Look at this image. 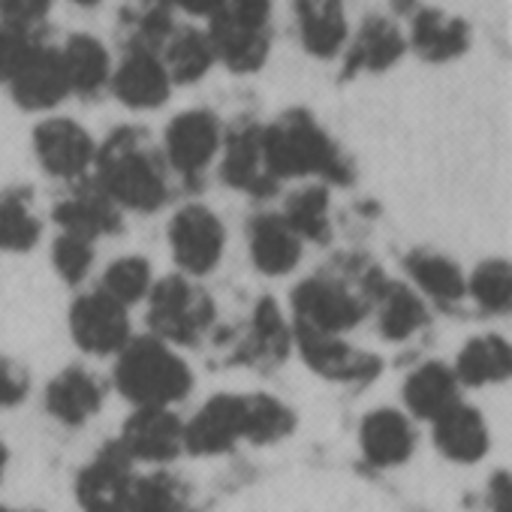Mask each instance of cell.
Wrapping results in <instances>:
<instances>
[{
	"instance_id": "cell-4",
	"label": "cell",
	"mask_w": 512,
	"mask_h": 512,
	"mask_svg": "<svg viewBox=\"0 0 512 512\" xmlns=\"http://www.w3.org/2000/svg\"><path fill=\"white\" fill-rule=\"evenodd\" d=\"M115 386L136 407H169L187 398L193 374L163 341L136 338L118 356Z\"/></svg>"
},
{
	"instance_id": "cell-42",
	"label": "cell",
	"mask_w": 512,
	"mask_h": 512,
	"mask_svg": "<svg viewBox=\"0 0 512 512\" xmlns=\"http://www.w3.org/2000/svg\"><path fill=\"white\" fill-rule=\"evenodd\" d=\"M52 0H0V22L34 31L40 22H46Z\"/></svg>"
},
{
	"instance_id": "cell-11",
	"label": "cell",
	"mask_w": 512,
	"mask_h": 512,
	"mask_svg": "<svg viewBox=\"0 0 512 512\" xmlns=\"http://www.w3.org/2000/svg\"><path fill=\"white\" fill-rule=\"evenodd\" d=\"M220 178L256 199H269L278 193V181L269 175L266 151H263V124L241 121L223 142Z\"/></svg>"
},
{
	"instance_id": "cell-34",
	"label": "cell",
	"mask_w": 512,
	"mask_h": 512,
	"mask_svg": "<svg viewBox=\"0 0 512 512\" xmlns=\"http://www.w3.org/2000/svg\"><path fill=\"white\" fill-rule=\"evenodd\" d=\"M287 226L305 241H317L326 244L332 238V220H329V190L314 184V187H302L296 193H290L284 214Z\"/></svg>"
},
{
	"instance_id": "cell-26",
	"label": "cell",
	"mask_w": 512,
	"mask_h": 512,
	"mask_svg": "<svg viewBox=\"0 0 512 512\" xmlns=\"http://www.w3.org/2000/svg\"><path fill=\"white\" fill-rule=\"evenodd\" d=\"M434 443L437 449L458 464L479 461L488 452V428L479 410L467 404H452L434 419Z\"/></svg>"
},
{
	"instance_id": "cell-7",
	"label": "cell",
	"mask_w": 512,
	"mask_h": 512,
	"mask_svg": "<svg viewBox=\"0 0 512 512\" xmlns=\"http://www.w3.org/2000/svg\"><path fill=\"white\" fill-rule=\"evenodd\" d=\"M169 244L175 253V263L187 275H208L217 269L226 232L220 217L205 205H187L172 217L169 226Z\"/></svg>"
},
{
	"instance_id": "cell-40",
	"label": "cell",
	"mask_w": 512,
	"mask_h": 512,
	"mask_svg": "<svg viewBox=\"0 0 512 512\" xmlns=\"http://www.w3.org/2000/svg\"><path fill=\"white\" fill-rule=\"evenodd\" d=\"M94 241L88 238H79V235H70L64 232L58 241H55V250H52V260H55V269L58 275L67 281V284H82L94 266Z\"/></svg>"
},
{
	"instance_id": "cell-6",
	"label": "cell",
	"mask_w": 512,
	"mask_h": 512,
	"mask_svg": "<svg viewBox=\"0 0 512 512\" xmlns=\"http://www.w3.org/2000/svg\"><path fill=\"white\" fill-rule=\"evenodd\" d=\"M220 121L208 109H190L172 118L163 136V160L172 166L181 178L199 181L202 172L211 166L214 154L220 151Z\"/></svg>"
},
{
	"instance_id": "cell-21",
	"label": "cell",
	"mask_w": 512,
	"mask_h": 512,
	"mask_svg": "<svg viewBox=\"0 0 512 512\" xmlns=\"http://www.w3.org/2000/svg\"><path fill=\"white\" fill-rule=\"evenodd\" d=\"M296 25L305 52L314 58H335L350 43L344 0H296Z\"/></svg>"
},
{
	"instance_id": "cell-22",
	"label": "cell",
	"mask_w": 512,
	"mask_h": 512,
	"mask_svg": "<svg viewBox=\"0 0 512 512\" xmlns=\"http://www.w3.org/2000/svg\"><path fill=\"white\" fill-rule=\"evenodd\" d=\"M407 43L431 64L455 61L470 46V28L464 19L446 16L440 10L413 7L410 13V37Z\"/></svg>"
},
{
	"instance_id": "cell-33",
	"label": "cell",
	"mask_w": 512,
	"mask_h": 512,
	"mask_svg": "<svg viewBox=\"0 0 512 512\" xmlns=\"http://www.w3.org/2000/svg\"><path fill=\"white\" fill-rule=\"evenodd\" d=\"M377 326L386 341H407L428 323V311L419 293L401 284H386V290L377 299Z\"/></svg>"
},
{
	"instance_id": "cell-31",
	"label": "cell",
	"mask_w": 512,
	"mask_h": 512,
	"mask_svg": "<svg viewBox=\"0 0 512 512\" xmlns=\"http://www.w3.org/2000/svg\"><path fill=\"white\" fill-rule=\"evenodd\" d=\"M160 52H163L160 61H163L169 79L178 85L199 82L217 64L211 43H208V34L196 31V28H175Z\"/></svg>"
},
{
	"instance_id": "cell-19",
	"label": "cell",
	"mask_w": 512,
	"mask_h": 512,
	"mask_svg": "<svg viewBox=\"0 0 512 512\" xmlns=\"http://www.w3.org/2000/svg\"><path fill=\"white\" fill-rule=\"evenodd\" d=\"M55 220L64 232L79 235V238H103L115 235L121 229V211L118 205L94 184H79L67 199L55 205Z\"/></svg>"
},
{
	"instance_id": "cell-13",
	"label": "cell",
	"mask_w": 512,
	"mask_h": 512,
	"mask_svg": "<svg viewBox=\"0 0 512 512\" xmlns=\"http://www.w3.org/2000/svg\"><path fill=\"white\" fill-rule=\"evenodd\" d=\"M34 151L40 166L55 178H82L97 157L91 133L70 118H49L34 130Z\"/></svg>"
},
{
	"instance_id": "cell-10",
	"label": "cell",
	"mask_w": 512,
	"mask_h": 512,
	"mask_svg": "<svg viewBox=\"0 0 512 512\" xmlns=\"http://www.w3.org/2000/svg\"><path fill=\"white\" fill-rule=\"evenodd\" d=\"M70 332H73V341L85 353H94V356L121 353L130 344L127 308H121L103 290L88 293L76 299L70 308Z\"/></svg>"
},
{
	"instance_id": "cell-25",
	"label": "cell",
	"mask_w": 512,
	"mask_h": 512,
	"mask_svg": "<svg viewBox=\"0 0 512 512\" xmlns=\"http://www.w3.org/2000/svg\"><path fill=\"white\" fill-rule=\"evenodd\" d=\"M106 389L97 374L85 368H67L46 389V410L64 425H82L100 413Z\"/></svg>"
},
{
	"instance_id": "cell-48",
	"label": "cell",
	"mask_w": 512,
	"mask_h": 512,
	"mask_svg": "<svg viewBox=\"0 0 512 512\" xmlns=\"http://www.w3.org/2000/svg\"><path fill=\"white\" fill-rule=\"evenodd\" d=\"M73 4H82V7H94V4H100V0H73Z\"/></svg>"
},
{
	"instance_id": "cell-38",
	"label": "cell",
	"mask_w": 512,
	"mask_h": 512,
	"mask_svg": "<svg viewBox=\"0 0 512 512\" xmlns=\"http://www.w3.org/2000/svg\"><path fill=\"white\" fill-rule=\"evenodd\" d=\"M103 293L109 299H115L121 308L136 305L139 299H145L151 293V266L142 256H124V260H115L106 275H103Z\"/></svg>"
},
{
	"instance_id": "cell-17",
	"label": "cell",
	"mask_w": 512,
	"mask_h": 512,
	"mask_svg": "<svg viewBox=\"0 0 512 512\" xmlns=\"http://www.w3.org/2000/svg\"><path fill=\"white\" fill-rule=\"evenodd\" d=\"M10 91L13 100L28 112H46L64 103L70 97V85H67L61 52L55 46L40 43L34 55L25 61V67L16 73V79L10 82Z\"/></svg>"
},
{
	"instance_id": "cell-24",
	"label": "cell",
	"mask_w": 512,
	"mask_h": 512,
	"mask_svg": "<svg viewBox=\"0 0 512 512\" xmlns=\"http://www.w3.org/2000/svg\"><path fill=\"white\" fill-rule=\"evenodd\" d=\"M359 443H362V455L368 458V464L395 467L413 455L416 434H413V425L404 413L374 410L365 416V422L359 428Z\"/></svg>"
},
{
	"instance_id": "cell-32",
	"label": "cell",
	"mask_w": 512,
	"mask_h": 512,
	"mask_svg": "<svg viewBox=\"0 0 512 512\" xmlns=\"http://www.w3.org/2000/svg\"><path fill=\"white\" fill-rule=\"evenodd\" d=\"M509 344L497 335H482L467 341V347L458 353V362L452 368L458 383L467 386H488V383H503L509 377Z\"/></svg>"
},
{
	"instance_id": "cell-43",
	"label": "cell",
	"mask_w": 512,
	"mask_h": 512,
	"mask_svg": "<svg viewBox=\"0 0 512 512\" xmlns=\"http://www.w3.org/2000/svg\"><path fill=\"white\" fill-rule=\"evenodd\" d=\"M28 395V374L0 356V407H16L19 401H25Z\"/></svg>"
},
{
	"instance_id": "cell-44",
	"label": "cell",
	"mask_w": 512,
	"mask_h": 512,
	"mask_svg": "<svg viewBox=\"0 0 512 512\" xmlns=\"http://www.w3.org/2000/svg\"><path fill=\"white\" fill-rule=\"evenodd\" d=\"M223 10L256 25H269L272 19V0H223Z\"/></svg>"
},
{
	"instance_id": "cell-29",
	"label": "cell",
	"mask_w": 512,
	"mask_h": 512,
	"mask_svg": "<svg viewBox=\"0 0 512 512\" xmlns=\"http://www.w3.org/2000/svg\"><path fill=\"white\" fill-rule=\"evenodd\" d=\"M407 272L416 281V287L437 302L440 308H452L464 299L467 293V281L458 272V266L440 253H428V250H416L407 256Z\"/></svg>"
},
{
	"instance_id": "cell-36",
	"label": "cell",
	"mask_w": 512,
	"mask_h": 512,
	"mask_svg": "<svg viewBox=\"0 0 512 512\" xmlns=\"http://www.w3.org/2000/svg\"><path fill=\"white\" fill-rule=\"evenodd\" d=\"M40 220L31 208L28 190L0 196V250H31L40 241Z\"/></svg>"
},
{
	"instance_id": "cell-14",
	"label": "cell",
	"mask_w": 512,
	"mask_h": 512,
	"mask_svg": "<svg viewBox=\"0 0 512 512\" xmlns=\"http://www.w3.org/2000/svg\"><path fill=\"white\" fill-rule=\"evenodd\" d=\"M109 88L130 109H157L169 100L172 79L160 61V52L127 49L121 64L112 67Z\"/></svg>"
},
{
	"instance_id": "cell-47",
	"label": "cell",
	"mask_w": 512,
	"mask_h": 512,
	"mask_svg": "<svg viewBox=\"0 0 512 512\" xmlns=\"http://www.w3.org/2000/svg\"><path fill=\"white\" fill-rule=\"evenodd\" d=\"M4 470H7V446L0 443V476H4Z\"/></svg>"
},
{
	"instance_id": "cell-5",
	"label": "cell",
	"mask_w": 512,
	"mask_h": 512,
	"mask_svg": "<svg viewBox=\"0 0 512 512\" xmlns=\"http://www.w3.org/2000/svg\"><path fill=\"white\" fill-rule=\"evenodd\" d=\"M148 323L157 341L193 347L214 326V302L208 299L205 290H199L187 278L172 275L163 278L157 287H151Z\"/></svg>"
},
{
	"instance_id": "cell-27",
	"label": "cell",
	"mask_w": 512,
	"mask_h": 512,
	"mask_svg": "<svg viewBox=\"0 0 512 512\" xmlns=\"http://www.w3.org/2000/svg\"><path fill=\"white\" fill-rule=\"evenodd\" d=\"M58 52H61V61H64L70 94H76V97H97L109 85V79H112V58H109V49L97 37L73 34Z\"/></svg>"
},
{
	"instance_id": "cell-12",
	"label": "cell",
	"mask_w": 512,
	"mask_h": 512,
	"mask_svg": "<svg viewBox=\"0 0 512 512\" xmlns=\"http://www.w3.org/2000/svg\"><path fill=\"white\" fill-rule=\"evenodd\" d=\"M208 43L214 52V61L223 64L232 73H256L272 52V31L269 25L244 22L226 10L208 19Z\"/></svg>"
},
{
	"instance_id": "cell-16",
	"label": "cell",
	"mask_w": 512,
	"mask_h": 512,
	"mask_svg": "<svg viewBox=\"0 0 512 512\" xmlns=\"http://www.w3.org/2000/svg\"><path fill=\"white\" fill-rule=\"evenodd\" d=\"M244 440V395H217L184 425V449L220 455Z\"/></svg>"
},
{
	"instance_id": "cell-8",
	"label": "cell",
	"mask_w": 512,
	"mask_h": 512,
	"mask_svg": "<svg viewBox=\"0 0 512 512\" xmlns=\"http://www.w3.org/2000/svg\"><path fill=\"white\" fill-rule=\"evenodd\" d=\"M133 482V458L118 440H112L79 473L76 497L85 512H127Z\"/></svg>"
},
{
	"instance_id": "cell-46",
	"label": "cell",
	"mask_w": 512,
	"mask_h": 512,
	"mask_svg": "<svg viewBox=\"0 0 512 512\" xmlns=\"http://www.w3.org/2000/svg\"><path fill=\"white\" fill-rule=\"evenodd\" d=\"M491 500H494V512H509V479L506 476H494Z\"/></svg>"
},
{
	"instance_id": "cell-2",
	"label": "cell",
	"mask_w": 512,
	"mask_h": 512,
	"mask_svg": "<svg viewBox=\"0 0 512 512\" xmlns=\"http://www.w3.org/2000/svg\"><path fill=\"white\" fill-rule=\"evenodd\" d=\"M386 284L383 272L362 260H353L350 269L314 275L293 290L296 323L323 335H344L368 317Z\"/></svg>"
},
{
	"instance_id": "cell-20",
	"label": "cell",
	"mask_w": 512,
	"mask_h": 512,
	"mask_svg": "<svg viewBox=\"0 0 512 512\" xmlns=\"http://www.w3.org/2000/svg\"><path fill=\"white\" fill-rule=\"evenodd\" d=\"M290 344H293V332L284 323L281 308L272 299H263L253 308L250 332L232 353V362L253 365V368H275L287 359Z\"/></svg>"
},
{
	"instance_id": "cell-1",
	"label": "cell",
	"mask_w": 512,
	"mask_h": 512,
	"mask_svg": "<svg viewBox=\"0 0 512 512\" xmlns=\"http://www.w3.org/2000/svg\"><path fill=\"white\" fill-rule=\"evenodd\" d=\"M94 166V184L121 208L148 214L163 208L169 199L166 160L139 127L115 130L103 142V148H97Z\"/></svg>"
},
{
	"instance_id": "cell-39",
	"label": "cell",
	"mask_w": 512,
	"mask_h": 512,
	"mask_svg": "<svg viewBox=\"0 0 512 512\" xmlns=\"http://www.w3.org/2000/svg\"><path fill=\"white\" fill-rule=\"evenodd\" d=\"M467 293L473 296V302L485 314H506L509 311V302H512V275H509V266L500 263V260L482 263L473 272V278L467 284Z\"/></svg>"
},
{
	"instance_id": "cell-9",
	"label": "cell",
	"mask_w": 512,
	"mask_h": 512,
	"mask_svg": "<svg viewBox=\"0 0 512 512\" xmlns=\"http://www.w3.org/2000/svg\"><path fill=\"white\" fill-rule=\"evenodd\" d=\"M293 341L299 344L302 359L326 380L362 386V383H371L383 371V362L377 356L350 347L347 341H341V335H323L296 323Z\"/></svg>"
},
{
	"instance_id": "cell-15",
	"label": "cell",
	"mask_w": 512,
	"mask_h": 512,
	"mask_svg": "<svg viewBox=\"0 0 512 512\" xmlns=\"http://www.w3.org/2000/svg\"><path fill=\"white\" fill-rule=\"evenodd\" d=\"M118 443L133 461H172L184 449V422L169 407H139Z\"/></svg>"
},
{
	"instance_id": "cell-37",
	"label": "cell",
	"mask_w": 512,
	"mask_h": 512,
	"mask_svg": "<svg viewBox=\"0 0 512 512\" xmlns=\"http://www.w3.org/2000/svg\"><path fill=\"white\" fill-rule=\"evenodd\" d=\"M184 509H187V488L178 476L151 473L133 482L127 512H184Z\"/></svg>"
},
{
	"instance_id": "cell-35",
	"label": "cell",
	"mask_w": 512,
	"mask_h": 512,
	"mask_svg": "<svg viewBox=\"0 0 512 512\" xmlns=\"http://www.w3.org/2000/svg\"><path fill=\"white\" fill-rule=\"evenodd\" d=\"M296 416L287 404L272 395H244V440L250 443H275L290 437Z\"/></svg>"
},
{
	"instance_id": "cell-45",
	"label": "cell",
	"mask_w": 512,
	"mask_h": 512,
	"mask_svg": "<svg viewBox=\"0 0 512 512\" xmlns=\"http://www.w3.org/2000/svg\"><path fill=\"white\" fill-rule=\"evenodd\" d=\"M169 4L190 16H205V19H211L223 10V0H169Z\"/></svg>"
},
{
	"instance_id": "cell-28",
	"label": "cell",
	"mask_w": 512,
	"mask_h": 512,
	"mask_svg": "<svg viewBox=\"0 0 512 512\" xmlns=\"http://www.w3.org/2000/svg\"><path fill=\"white\" fill-rule=\"evenodd\" d=\"M404 404L416 419H437L443 410L458 404V380L443 362L416 368L404 383Z\"/></svg>"
},
{
	"instance_id": "cell-30",
	"label": "cell",
	"mask_w": 512,
	"mask_h": 512,
	"mask_svg": "<svg viewBox=\"0 0 512 512\" xmlns=\"http://www.w3.org/2000/svg\"><path fill=\"white\" fill-rule=\"evenodd\" d=\"M121 28L127 34V49L160 52L172 37V4L169 0H127L121 7Z\"/></svg>"
},
{
	"instance_id": "cell-23",
	"label": "cell",
	"mask_w": 512,
	"mask_h": 512,
	"mask_svg": "<svg viewBox=\"0 0 512 512\" xmlns=\"http://www.w3.org/2000/svg\"><path fill=\"white\" fill-rule=\"evenodd\" d=\"M250 256L263 275H287L302 260V238L281 214H256L250 220Z\"/></svg>"
},
{
	"instance_id": "cell-3",
	"label": "cell",
	"mask_w": 512,
	"mask_h": 512,
	"mask_svg": "<svg viewBox=\"0 0 512 512\" xmlns=\"http://www.w3.org/2000/svg\"><path fill=\"white\" fill-rule=\"evenodd\" d=\"M263 151L275 181L320 175L332 184H350L356 175L344 151L308 109H290L263 127Z\"/></svg>"
},
{
	"instance_id": "cell-41",
	"label": "cell",
	"mask_w": 512,
	"mask_h": 512,
	"mask_svg": "<svg viewBox=\"0 0 512 512\" xmlns=\"http://www.w3.org/2000/svg\"><path fill=\"white\" fill-rule=\"evenodd\" d=\"M37 46L40 43H37L34 31H22V28L0 22V82L10 85L16 79V73L25 67V61L34 55Z\"/></svg>"
},
{
	"instance_id": "cell-18",
	"label": "cell",
	"mask_w": 512,
	"mask_h": 512,
	"mask_svg": "<svg viewBox=\"0 0 512 512\" xmlns=\"http://www.w3.org/2000/svg\"><path fill=\"white\" fill-rule=\"evenodd\" d=\"M407 52V37L404 31L383 16H368L362 28L356 31V40L347 43V64H344V79L359 76V73H383L395 67Z\"/></svg>"
}]
</instances>
